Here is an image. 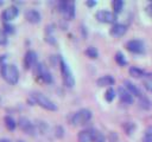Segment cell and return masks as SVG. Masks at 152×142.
<instances>
[{
    "instance_id": "38",
    "label": "cell",
    "mask_w": 152,
    "mask_h": 142,
    "mask_svg": "<svg viewBox=\"0 0 152 142\" xmlns=\"http://www.w3.org/2000/svg\"><path fill=\"white\" fill-rule=\"evenodd\" d=\"M17 142H24V141H21V140H18V141H17Z\"/></svg>"
},
{
    "instance_id": "14",
    "label": "cell",
    "mask_w": 152,
    "mask_h": 142,
    "mask_svg": "<svg viewBox=\"0 0 152 142\" xmlns=\"http://www.w3.org/2000/svg\"><path fill=\"white\" fill-rule=\"evenodd\" d=\"M94 131H95V129H93V128L81 130L78 133V136H77L78 137V142H93Z\"/></svg>"
},
{
    "instance_id": "32",
    "label": "cell",
    "mask_w": 152,
    "mask_h": 142,
    "mask_svg": "<svg viewBox=\"0 0 152 142\" xmlns=\"http://www.w3.org/2000/svg\"><path fill=\"white\" fill-rule=\"evenodd\" d=\"M108 138H109V142H116V141H118V135H116V133L110 131Z\"/></svg>"
},
{
    "instance_id": "8",
    "label": "cell",
    "mask_w": 152,
    "mask_h": 142,
    "mask_svg": "<svg viewBox=\"0 0 152 142\" xmlns=\"http://www.w3.org/2000/svg\"><path fill=\"white\" fill-rule=\"evenodd\" d=\"M18 125L19 128L27 135L30 136H34L36 133H37V129H36V125L26 117H20L19 121H18Z\"/></svg>"
},
{
    "instance_id": "34",
    "label": "cell",
    "mask_w": 152,
    "mask_h": 142,
    "mask_svg": "<svg viewBox=\"0 0 152 142\" xmlns=\"http://www.w3.org/2000/svg\"><path fill=\"white\" fill-rule=\"evenodd\" d=\"M142 142H152V135H145L142 137Z\"/></svg>"
},
{
    "instance_id": "1",
    "label": "cell",
    "mask_w": 152,
    "mask_h": 142,
    "mask_svg": "<svg viewBox=\"0 0 152 142\" xmlns=\"http://www.w3.org/2000/svg\"><path fill=\"white\" fill-rule=\"evenodd\" d=\"M1 75L2 78L12 85L17 84L19 80V70L14 64H4L1 66Z\"/></svg>"
},
{
    "instance_id": "35",
    "label": "cell",
    "mask_w": 152,
    "mask_h": 142,
    "mask_svg": "<svg viewBox=\"0 0 152 142\" xmlns=\"http://www.w3.org/2000/svg\"><path fill=\"white\" fill-rule=\"evenodd\" d=\"M145 135H152V127H150V128L145 131Z\"/></svg>"
},
{
    "instance_id": "37",
    "label": "cell",
    "mask_w": 152,
    "mask_h": 142,
    "mask_svg": "<svg viewBox=\"0 0 152 142\" xmlns=\"http://www.w3.org/2000/svg\"><path fill=\"white\" fill-rule=\"evenodd\" d=\"M0 142H11V140H8V138H0Z\"/></svg>"
},
{
    "instance_id": "39",
    "label": "cell",
    "mask_w": 152,
    "mask_h": 142,
    "mask_svg": "<svg viewBox=\"0 0 152 142\" xmlns=\"http://www.w3.org/2000/svg\"><path fill=\"white\" fill-rule=\"evenodd\" d=\"M0 102H1V98H0Z\"/></svg>"
},
{
    "instance_id": "5",
    "label": "cell",
    "mask_w": 152,
    "mask_h": 142,
    "mask_svg": "<svg viewBox=\"0 0 152 142\" xmlns=\"http://www.w3.org/2000/svg\"><path fill=\"white\" fill-rule=\"evenodd\" d=\"M58 11L65 17L66 20L75 18V2L74 1H61L58 4Z\"/></svg>"
},
{
    "instance_id": "18",
    "label": "cell",
    "mask_w": 152,
    "mask_h": 142,
    "mask_svg": "<svg viewBox=\"0 0 152 142\" xmlns=\"http://www.w3.org/2000/svg\"><path fill=\"white\" fill-rule=\"evenodd\" d=\"M128 73H129V76H132L133 78H141V77L145 76L144 70H141V69H139V67H137V66H131L129 70H128Z\"/></svg>"
},
{
    "instance_id": "3",
    "label": "cell",
    "mask_w": 152,
    "mask_h": 142,
    "mask_svg": "<svg viewBox=\"0 0 152 142\" xmlns=\"http://www.w3.org/2000/svg\"><path fill=\"white\" fill-rule=\"evenodd\" d=\"M91 116H93V114H91V111L89 109H86V108L80 109V110H77L72 115V117H71V124L72 125H76V127L84 125V124H87L91 120Z\"/></svg>"
},
{
    "instance_id": "26",
    "label": "cell",
    "mask_w": 152,
    "mask_h": 142,
    "mask_svg": "<svg viewBox=\"0 0 152 142\" xmlns=\"http://www.w3.org/2000/svg\"><path fill=\"white\" fill-rule=\"evenodd\" d=\"M93 142H106V137L101 131L95 130L94 136H93Z\"/></svg>"
},
{
    "instance_id": "25",
    "label": "cell",
    "mask_w": 152,
    "mask_h": 142,
    "mask_svg": "<svg viewBox=\"0 0 152 142\" xmlns=\"http://www.w3.org/2000/svg\"><path fill=\"white\" fill-rule=\"evenodd\" d=\"M114 97H115V91H114V89H113V88H108V89L106 90V92H104V99H106L107 102H112V101L114 99Z\"/></svg>"
},
{
    "instance_id": "4",
    "label": "cell",
    "mask_w": 152,
    "mask_h": 142,
    "mask_svg": "<svg viewBox=\"0 0 152 142\" xmlns=\"http://www.w3.org/2000/svg\"><path fill=\"white\" fill-rule=\"evenodd\" d=\"M59 67H61V73H62V79L63 83L66 88H72L75 85V78L72 76V72L70 70V67L66 65V63L61 58L59 62Z\"/></svg>"
},
{
    "instance_id": "31",
    "label": "cell",
    "mask_w": 152,
    "mask_h": 142,
    "mask_svg": "<svg viewBox=\"0 0 152 142\" xmlns=\"http://www.w3.org/2000/svg\"><path fill=\"white\" fill-rule=\"evenodd\" d=\"M6 43H7V36L2 30H0V45H5Z\"/></svg>"
},
{
    "instance_id": "27",
    "label": "cell",
    "mask_w": 152,
    "mask_h": 142,
    "mask_svg": "<svg viewBox=\"0 0 152 142\" xmlns=\"http://www.w3.org/2000/svg\"><path fill=\"white\" fill-rule=\"evenodd\" d=\"M34 125H36V129H37L39 133H42V134H44V133L46 131V129H48V124H46L45 122H43V121L38 122V123L34 124Z\"/></svg>"
},
{
    "instance_id": "20",
    "label": "cell",
    "mask_w": 152,
    "mask_h": 142,
    "mask_svg": "<svg viewBox=\"0 0 152 142\" xmlns=\"http://www.w3.org/2000/svg\"><path fill=\"white\" fill-rule=\"evenodd\" d=\"M142 84L147 91L152 92V73H145L144 79H142Z\"/></svg>"
},
{
    "instance_id": "10",
    "label": "cell",
    "mask_w": 152,
    "mask_h": 142,
    "mask_svg": "<svg viewBox=\"0 0 152 142\" xmlns=\"http://www.w3.org/2000/svg\"><path fill=\"white\" fill-rule=\"evenodd\" d=\"M37 65V53L32 50H28L25 53L24 57V67L25 69H31Z\"/></svg>"
},
{
    "instance_id": "16",
    "label": "cell",
    "mask_w": 152,
    "mask_h": 142,
    "mask_svg": "<svg viewBox=\"0 0 152 142\" xmlns=\"http://www.w3.org/2000/svg\"><path fill=\"white\" fill-rule=\"evenodd\" d=\"M124 88H125L132 96H135V97H140V96H141V91L139 90V88H138L134 83H132V82H129V80H125V82H124Z\"/></svg>"
},
{
    "instance_id": "22",
    "label": "cell",
    "mask_w": 152,
    "mask_h": 142,
    "mask_svg": "<svg viewBox=\"0 0 152 142\" xmlns=\"http://www.w3.org/2000/svg\"><path fill=\"white\" fill-rule=\"evenodd\" d=\"M112 5H113V11L115 14H119L124 8V1L122 0H114Z\"/></svg>"
},
{
    "instance_id": "28",
    "label": "cell",
    "mask_w": 152,
    "mask_h": 142,
    "mask_svg": "<svg viewBox=\"0 0 152 142\" xmlns=\"http://www.w3.org/2000/svg\"><path fill=\"white\" fill-rule=\"evenodd\" d=\"M135 128V125L132 123V122H127V123H125L124 124V129H125V131L128 134V135H131L132 134V131H133V129Z\"/></svg>"
},
{
    "instance_id": "2",
    "label": "cell",
    "mask_w": 152,
    "mask_h": 142,
    "mask_svg": "<svg viewBox=\"0 0 152 142\" xmlns=\"http://www.w3.org/2000/svg\"><path fill=\"white\" fill-rule=\"evenodd\" d=\"M31 98L32 101L38 104L39 106H42L43 109L45 110H49V111H56L57 110V105L55 102H52L49 97H46L45 95H43L42 92H38V91H34L31 93Z\"/></svg>"
},
{
    "instance_id": "15",
    "label": "cell",
    "mask_w": 152,
    "mask_h": 142,
    "mask_svg": "<svg viewBox=\"0 0 152 142\" xmlns=\"http://www.w3.org/2000/svg\"><path fill=\"white\" fill-rule=\"evenodd\" d=\"M25 18L31 24H38L42 20V15L37 9H28L25 13Z\"/></svg>"
},
{
    "instance_id": "19",
    "label": "cell",
    "mask_w": 152,
    "mask_h": 142,
    "mask_svg": "<svg viewBox=\"0 0 152 142\" xmlns=\"http://www.w3.org/2000/svg\"><path fill=\"white\" fill-rule=\"evenodd\" d=\"M139 106H140L141 109H144V110H148V109L152 106V102L148 99V97L141 95V96L139 97Z\"/></svg>"
},
{
    "instance_id": "9",
    "label": "cell",
    "mask_w": 152,
    "mask_h": 142,
    "mask_svg": "<svg viewBox=\"0 0 152 142\" xmlns=\"http://www.w3.org/2000/svg\"><path fill=\"white\" fill-rule=\"evenodd\" d=\"M126 49L135 54H141L145 51V45L140 39H132L126 43Z\"/></svg>"
},
{
    "instance_id": "7",
    "label": "cell",
    "mask_w": 152,
    "mask_h": 142,
    "mask_svg": "<svg viewBox=\"0 0 152 142\" xmlns=\"http://www.w3.org/2000/svg\"><path fill=\"white\" fill-rule=\"evenodd\" d=\"M36 69V75L44 82V83H52V75L50 73V71L48 70V67L43 64V63H37V65L34 66Z\"/></svg>"
},
{
    "instance_id": "33",
    "label": "cell",
    "mask_w": 152,
    "mask_h": 142,
    "mask_svg": "<svg viewBox=\"0 0 152 142\" xmlns=\"http://www.w3.org/2000/svg\"><path fill=\"white\" fill-rule=\"evenodd\" d=\"M145 11H146V13L148 14V17H150V18H152V4L147 5V6H146V8H145Z\"/></svg>"
},
{
    "instance_id": "13",
    "label": "cell",
    "mask_w": 152,
    "mask_h": 142,
    "mask_svg": "<svg viewBox=\"0 0 152 142\" xmlns=\"http://www.w3.org/2000/svg\"><path fill=\"white\" fill-rule=\"evenodd\" d=\"M118 96L120 98V101L124 103V104H132L133 103V96L124 88V86H120L118 89Z\"/></svg>"
},
{
    "instance_id": "11",
    "label": "cell",
    "mask_w": 152,
    "mask_h": 142,
    "mask_svg": "<svg viewBox=\"0 0 152 142\" xmlns=\"http://www.w3.org/2000/svg\"><path fill=\"white\" fill-rule=\"evenodd\" d=\"M19 14V9L15 7V6H10L7 8H5L1 13V18L7 22V21H11L13 19H15Z\"/></svg>"
},
{
    "instance_id": "36",
    "label": "cell",
    "mask_w": 152,
    "mask_h": 142,
    "mask_svg": "<svg viewBox=\"0 0 152 142\" xmlns=\"http://www.w3.org/2000/svg\"><path fill=\"white\" fill-rule=\"evenodd\" d=\"M86 4H87V6H94L96 2H95V1H87Z\"/></svg>"
},
{
    "instance_id": "17",
    "label": "cell",
    "mask_w": 152,
    "mask_h": 142,
    "mask_svg": "<svg viewBox=\"0 0 152 142\" xmlns=\"http://www.w3.org/2000/svg\"><path fill=\"white\" fill-rule=\"evenodd\" d=\"M114 82H115V79L110 75H104V76H101L100 78H97L96 84L99 86H110L114 84Z\"/></svg>"
},
{
    "instance_id": "21",
    "label": "cell",
    "mask_w": 152,
    "mask_h": 142,
    "mask_svg": "<svg viewBox=\"0 0 152 142\" xmlns=\"http://www.w3.org/2000/svg\"><path fill=\"white\" fill-rule=\"evenodd\" d=\"M4 121H5V125H6V128H7L8 130L12 131V130L15 129L17 123H15V120H14L13 117H11V116H5Z\"/></svg>"
},
{
    "instance_id": "30",
    "label": "cell",
    "mask_w": 152,
    "mask_h": 142,
    "mask_svg": "<svg viewBox=\"0 0 152 142\" xmlns=\"http://www.w3.org/2000/svg\"><path fill=\"white\" fill-rule=\"evenodd\" d=\"M55 135H56L57 137H63V135H64V129H63V127L57 125V127L55 128Z\"/></svg>"
},
{
    "instance_id": "29",
    "label": "cell",
    "mask_w": 152,
    "mask_h": 142,
    "mask_svg": "<svg viewBox=\"0 0 152 142\" xmlns=\"http://www.w3.org/2000/svg\"><path fill=\"white\" fill-rule=\"evenodd\" d=\"M4 32L6 33V36H7V33H8V34H12V33L14 32V26L11 25V24H8V22H6V24L4 25Z\"/></svg>"
},
{
    "instance_id": "6",
    "label": "cell",
    "mask_w": 152,
    "mask_h": 142,
    "mask_svg": "<svg viewBox=\"0 0 152 142\" xmlns=\"http://www.w3.org/2000/svg\"><path fill=\"white\" fill-rule=\"evenodd\" d=\"M95 18L97 21L100 22H103V24H115L116 21V14L114 12H110V11H106V9H101V11H97L95 13Z\"/></svg>"
},
{
    "instance_id": "12",
    "label": "cell",
    "mask_w": 152,
    "mask_h": 142,
    "mask_svg": "<svg viewBox=\"0 0 152 142\" xmlns=\"http://www.w3.org/2000/svg\"><path fill=\"white\" fill-rule=\"evenodd\" d=\"M126 31H127V26H126V25H124V24H119V22H115V24L110 27L109 33H110V36H113V37L118 38V37H122V36L126 33Z\"/></svg>"
},
{
    "instance_id": "24",
    "label": "cell",
    "mask_w": 152,
    "mask_h": 142,
    "mask_svg": "<svg viewBox=\"0 0 152 142\" xmlns=\"http://www.w3.org/2000/svg\"><path fill=\"white\" fill-rule=\"evenodd\" d=\"M86 54H87L89 58L95 59V58H97L99 52H97V50H96L94 46H89V47H87V50H86Z\"/></svg>"
},
{
    "instance_id": "23",
    "label": "cell",
    "mask_w": 152,
    "mask_h": 142,
    "mask_svg": "<svg viewBox=\"0 0 152 142\" xmlns=\"http://www.w3.org/2000/svg\"><path fill=\"white\" fill-rule=\"evenodd\" d=\"M114 59H115V62H116V63H118L120 66H125V65L127 64V60H126L125 56H124L121 52H116V53H115Z\"/></svg>"
}]
</instances>
